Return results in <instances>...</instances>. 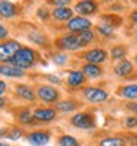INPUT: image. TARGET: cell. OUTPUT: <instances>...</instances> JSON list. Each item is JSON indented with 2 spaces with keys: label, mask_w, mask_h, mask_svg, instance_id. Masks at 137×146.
<instances>
[{
  "label": "cell",
  "mask_w": 137,
  "mask_h": 146,
  "mask_svg": "<svg viewBox=\"0 0 137 146\" xmlns=\"http://www.w3.org/2000/svg\"><path fill=\"white\" fill-rule=\"evenodd\" d=\"M34 61H36V53H34V50H31L28 47H22L19 52L11 59V64L21 68V70H25V68L32 66Z\"/></svg>",
  "instance_id": "1"
},
{
  "label": "cell",
  "mask_w": 137,
  "mask_h": 146,
  "mask_svg": "<svg viewBox=\"0 0 137 146\" xmlns=\"http://www.w3.org/2000/svg\"><path fill=\"white\" fill-rule=\"evenodd\" d=\"M21 49H22V47L19 46V43L15 41V40L3 41L2 46H0V58H2L3 62H6V61L11 62V59H12L16 53H18Z\"/></svg>",
  "instance_id": "2"
},
{
  "label": "cell",
  "mask_w": 137,
  "mask_h": 146,
  "mask_svg": "<svg viewBox=\"0 0 137 146\" xmlns=\"http://www.w3.org/2000/svg\"><path fill=\"white\" fill-rule=\"evenodd\" d=\"M83 96L91 104H102L108 99V93L97 87H85L83 90Z\"/></svg>",
  "instance_id": "3"
},
{
  "label": "cell",
  "mask_w": 137,
  "mask_h": 146,
  "mask_svg": "<svg viewBox=\"0 0 137 146\" xmlns=\"http://www.w3.org/2000/svg\"><path fill=\"white\" fill-rule=\"evenodd\" d=\"M90 27H91V22L87 18H84V16H74V18L71 21H68V24H66L68 30L72 31V33H78V34L90 30Z\"/></svg>",
  "instance_id": "4"
},
{
  "label": "cell",
  "mask_w": 137,
  "mask_h": 146,
  "mask_svg": "<svg viewBox=\"0 0 137 146\" xmlns=\"http://www.w3.org/2000/svg\"><path fill=\"white\" fill-rule=\"evenodd\" d=\"M58 46L64 50H78L81 49V43L78 40V36L75 34H65L58 40Z\"/></svg>",
  "instance_id": "5"
},
{
  "label": "cell",
  "mask_w": 137,
  "mask_h": 146,
  "mask_svg": "<svg viewBox=\"0 0 137 146\" xmlns=\"http://www.w3.org/2000/svg\"><path fill=\"white\" fill-rule=\"evenodd\" d=\"M71 123L77 128H91L93 125H95V119H93V117L90 114L78 112L71 118Z\"/></svg>",
  "instance_id": "6"
},
{
  "label": "cell",
  "mask_w": 137,
  "mask_h": 146,
  "mask_svg": "<svg viewBox=\"0 0 137 146\" xmlns=\"http://www.w3.org/2000/svg\"><path fill=\"white\" fill-rule=\"evenodd\" d=\"M106 56L108 55L103 49H91L84 55V59L87 61V64L99 65V64H103L106 61Z\"/></svg>",
  "instance_id": "7"
},
{
  "label": "cell",
  "mask_w": 137,
  "mask_h": 146,
  "mask_svg": "<svg viewBox=\"0 0 137 146\" xmlns=\"http://www.w3.org/2000/svg\"><path fill=\"white\" fill-rule=\"evenodd\" d=\"M37 96L43 100V102H47V104H52L55 102L59 96V93L55 87L52 86H41V87L37 90Z\"/></svg>",
  "instance_id": "8"
},
{
  "label": "cell",
  "mask_w": 137,
  "mask_h": 146,
  "mask_svg": "<svg viewBox=\"0 0 137 146\" xmlns=\"http://www.w3.org/2000/svg\"><path fill=\"white\" fill-rule=\"evenodd\" d=\"M27 140L32 146H44L50 140V134L47 131H34L27 137Z\"/></svg>",
  "instance_id": "9"
},
{
  "label": "cell",
  "mask_w": 137,
  "mask_h": 146,
  "mask_svg": "<svg viewBox=\"0 0 137 146\" xmlns=\"http://www.w3.org/2000/svg\"><path fill=\"white\" fill-rule=\"evenodd\" d=\"M34 119H37V121H52V119H55L56 117V111L52 109V108H37L36 111H34L32 114Z\"/></svg>",
  "instance_id": "10"
},
{
  "label": "cell",
  "mask_w": 137,
  "mask_h": 146,
  "mask_svg": "<svg viewBox=\"0 0 137 146\" xmlns=\"http://www.w3.org/2000/svg\"><path fill=\"white\" fill-rule=\"evenodd\" d=\"M97 9V6L95 2H89V0H84V2H80L75 5V11L80 15H91L95 13Z\"/></svg>",
  "instance_id": "11"
},
{
  "label": "cell",
  "mask_w": 137,
  "mask_h": 146,
  "mask_svg": "<svg viewBox=\"0 0 137 146\" xmlns=\"http://www.w3.org/2000/svg\"><path fill=\"white\" fill-rule=\"evenodd\" d=\"M52 16L56 21H71L72 16V11L69 7H56V9L52 12Z\"/></svg>",
  "instance_id": "12"
},
{
  "label": "cell",
  "mask_w": 137,
  "mask_h": 146,
  "mask_svg": "<svg viewBox=\"0 0 137 146\" xmlns=\"http://www.w3.org/2000/svg\"><path fill=\"white\" fill-rule=\"evenodd\" d=\"M84 78H85V75L83 74V71H71L69 75H68L66 84L69 87H78V86L84 83Z\"/></svg>",
  "instance_id": "13"
},
{
  "label": "cell",
  "mask_w": 137,
  "mask_h": 146,
  "mask_svg": "<svg viewBox=\"0 0 137 146\" xmlns=\"http://www.w3.org/2000/svg\"><path fill=\"white\" fill-rule=\"evenodd\" d=\"M0 72L5 77H22L24 75V70H21V68L15 66V65H6V64L2 65Z\"/></svg>",
  "instance_id": "14"
},
{
  "label": "cell",
  "mask_w": 137,
  "mask_h": 146,
  "mask_svg": "<svg viewBox=\"0 0 137 146\" xmlns=\"http://www.w3.org/2000/svg\"><path fill=\"white\" fill-rule=\"evenodd\" d=\"M130 72H133V64L130 61H121L116 66H115V74L119 75V77H125Z\"/></svg>",
  "instance_id": "15"
},
{
  "label": "cell",
  "mask_w": 137,
  "mask_h": 146,
  "mask_svg": "<svg viewBox=\"0 0 137 146\" xmlns=\"http://www.w3.org/2000/svg\"><path fill=\"white\" fill-rule=\"evenodd\" d=\"M0 13L5 18H12L16 15V6L11 2H0Z\"/></svg>",
  "instance_id": "16"
},
{
  "label": "cell",
  "mask_w": 137,
  "mask_h": 146,
  "mask_svg": "<svg viewBox=\"0 0 137 146\" xmlns=\"http://www.w3.org/2000/svg\"><path fill=\"white\" fill-rule=\"evenodd\" d=\"M83 74L85 77H89V78H96V77H99L102 74V70L99 65H93V64H85L83 66Z\"/></svg>",
  "instance_id": "17"
},
{
  "label": "cell",
  "mask_w": 137,
  "mask_h": 146,
  "mask_svg": "<svg viewBox=\"0 0 137 146\" xmlns=\"http://www.w3.org/2000/svg\"><path fill=\"white\" fill-rule=\"evenodd\" d=\"M121 96L124 99H128V100H136L137 99V84L124 86L121 89Z\"/></svg>",
  "instance_id": "18"
},
{
  "label": "cell",
  "mask_w": 137,
  "mask_h": 146,
  "mask_svg": "<svg viewBox=\"0 0 137 146\" xmlns=\"http://www.w3.org/2000/svg\"><path fill=\"white\" fill-rule=\"evenodd\" d=\"M16 93L25 100H34V98H36L34 96V92L28 87V86H24V84L16 86Z\"/></svg>",
  "instance_id": "19"
},
{
  "label": "cell",
  "mask_w": 137,
  "mask_h": 146,
  "mask_svg": "<svg viewBox=\"0 0 137 146\" xmlns=\"http://www.w3.org/2000/svg\"><path fill=\"white\" fill-rule=\"evenodd\" d=\"M114 24H109V22H100V25H97V31L105 37H111L114 34Z\"/></svg>",
  "instance_id": "20"
},
{
  "label": "cell",
  "mask_w": 137,
  "mask_h": 146,
  "mask_svg": "<svg viewBox=\"0 0 137 146\" xmlns=\"http://www.w3.org/2000/svg\"><path fill=\"white\" fill-rule=\"evenodd\" d=\"M99 146H124V142L118 137H106V139L100 140Z\"/></svg>",
  "instance_id": "21"
},
{
  "label": "cell",
  "mask_w": 137,
  "mask_h": 146,
  "mask_svg": "<svg viewBox=\"0 0 137 146\" xmlns=\"http://www.w3.org/2000/svg\"><path fill=\"white\" fill-rule=\"evenodd\" d=\"M59 145H61V146H80L78 140H77L75 137L68 136V134L62 136L61 139H59Z\"/></svg>",
  "instance_id": "22"
},
{
  "label": "cell",
  "mask_w": 137,
  "mask_h": 146,
  "mask_svg": "<svg viewBox=\"0 0 137 146\" xmlns=\"http://www.w3.org/2000/svg\"><path fill=\"white\" fill-rule=\"evenodd\" d=\"M125 55H127V49L124 46H115L111 50V56L114 59H124Z\"/></svg>",
  "instance_id": "23"
},
{
  "label": "cell",
  "mask_w": 137,
  "mask_h": 146,
  "mask_svg": "<svg viewBox=\"0 0 137 146\" xmlns=\"http://www.w3.org/2000/svg\"><path fill=\"white\" fill-rule=\"evenodd\" d=\"M93 38H95V34H93V31H90V30L78 34V40H80V43H81V46L89 44L90 41H93Z\"/></svg>",
  "instance_id": "24"
},
{
  "label": "cell",
  "mask_w": 137,
  "mask_h": 146,
  "mask_svg": "<svg viewBox=\"0 0 137 146\" xmlns=\"http://www.w3.org/2000/svg\"><path fill=\"white\" fill-rule=\"evenodd\" d=\"M58 109L62 111V112H71L75 109V104L72 100H62L58 104Z\"/></svg>",
  "instance_id": "25"
},
{
  "label": "cell",
  "mask_w": 137,
  "mask_h": 146,
  "mask_svg": "<svg viewBox=\"0 0 137 146\" xmlns=\"http://www.w3.org/2000/svg\"><path fill=\"white\" fill-rule=\"evenodd\" d=\"M30 40L37 43V44H44L46 43L44 36H41V34H38V33H30Z\"/></svg>",
  "instance_id": "26"
},
{
  "label": "cell",
  "mask_w": 137,
  "mask_h": 146,
  "mask_svg": "<svg viewBox=\"0 0 137 146\" xmlns=\"http://www.w3.org/2000/svg\"><path fill=\"white\" fill-rule=\"evenodd\" d=\"M66 61H68V56L65 53H56V55H53V62L56 65H64V64H66Z\"/></svg>",
  "instance_id": "27"
},
{
  "label": "cell",
  "mask_w": 137,
  "mask_h": 146,
  "mask_svg": "<svg viewBox=\"0 0 137 146\" xmlns=\"http://www.w3.org/2000/svg\"><path fill=\"white\" fill-rule=\"evenodd\" d=\"M21 136H22V130H21V128H12V130L7 133V137H9V139H13V140H18Z\"/></svg>",
  "instance_id": "28"
},
{
  "label": "cell",
  "mask_w": 137,
  "mask_h": 146,
  "mask_svg": "<svg viewBox=\"0 0 137 146\" xmlns=\"http://www.w3.org/2000/svg\"><path fill=\"white\" fill-rule=\"evenodd\" d=\"M31 118H34V117L31 115V112H30L28 109H25V111H22V112H19V119H21L22 123H30Z\"/></svg>",
  "instance_id": "29"
},
{
  "label": "cell",
  "mask_w": 137,
  "mask_h": 146,
  "mask_svg": "<svg viewBox=\"0 0 137 146\" xmlns=\"http://www.w3.org/2000/svg\"><path fill=\"white\" fill-rule=\"evenodd\" d=\"M125 125L128 128H133V127H137V117H128L125 119Z\"/></svg>",
  "instance_id": "30"
},
{
  "label": "cell",
  "mask_w": 137,
  "mask_h": 146,
  "mask_svg": "<svg viewBox=\"0 0 137 146\" xmlns=\"http://www.w3.org/2000/svg\"><path fill=\"white\" fill-rule=\"evenodd\" d=\"M56 7H66L68 6V2L66 0H55V2H52Z\"/></svg>",
  "instance_id": "31"
},
{
  "label": "cell",
  "mask_w": 137,
  "mask_h": 146,
  "mask_svg": "<svg viewBox=\"0 0 137 146\" xmlns=\"http://www.w3.org/2000/svg\"><path fill=\"white\" fill-rule=\"evenodd\" d=\"M6 37H7V31H6V28L3 27V25H0V38L5 40Z\"/></svg>",
  "instance_id": "32"
},
{
  "label": "cell",
  "mask_w": 137,
  "mask_h": 146,
  "mask_svg": "<svg viewBox=\"0 0 137 146\" xmlns=\"http://www.w3.org/2000/svg\"><path fill=\"white\" fill-rule=\"evenodd\" d=\"M47 80L52 81V83H56V84H61V80H59L58 77H55V75H47Z\"/></svg>",
  "instance_id": "33"
},
{
  "label": "cell",
  "mask_w": 137,
  "mask_h": 146,
  "mask_svg": "<svg viewBox=\"0 0 137 146\" xmlns=\"http://www.w3.org/2000/svg\"><path fill=\"white\" fill-rule=\"evenodd\" d=\"M38 16L40 18H47V12H46V9H38Z\"/></svg>",
  "instance_id": "34"
},
{
  "label": "cell",
  "mask_w": 137,
  "mask_h": 146,
  "mask_svg": "<svg viewBox=\"0 0 137 146\" xmlns=\"http://www.w3.org/2000/svg\"><path fill=\"white\" fill-rule=\"evenodd\" d=\"M5 90H6V83L5 81H0V93H2V96L5 94Z\"/></svg>",
  "instance_id": "35"
},
{
  "label": "cell",
  "mask_w": 137,
  "mask_h": 146,
  "mask_svg": "<svg viewBox=\"0 0 137 146\" xmlns=\"http://www.w3.org/2000/svg\"><path fill=\"white\" fill-rule=\"evenodd\" d=\"M128 109H131L133 112L137 114V104H130V105H128Z\"/></svg>",
  "instance_id": "36"
},
{
  "label": "cell",
  "mask_w": 137,
  "mask_h": 146,
  "mask_svg": "<svg viewBox=\"0 0 137 146\" xmlns=\"http://www.w3.org/2000/svg\"><path fill=\"white\" fill-rule=\"evenodd\" d=\"M130 18H131V21H133L134 24H137V11H134V12L131 13V16H130Z\"/></svg>",
  "instance_id": "37"
},
{
  "label": "cell",
  "mask_w": 137,
  "mask_h": 146,
  "mask_svg": "<svg viewBox=\"0 0 137 146\" xmlns=\"http://www.w3.org/2000/svg\"><path fill=\"white\" fill-rule=\"evenodd\" d=\"M0 146H9V145H6V143H0Z\"/></svg>",
  "instance_id": "38"
},
{
  "label": "cell",
  "mask_w": 137,
  "mask_h": 146,
  "mask_svg": "<svg viewBox=\"0 0 137 146\" xmlns=\"http://www.w3.org/2000/svg\"><path fill=\"white\" fill-rule=\"evenodd\" d=\"M134 61H136V62H137V55H136V58H134Z\"/></svg>",
  "instance_id": "39"
},
{
  "label": "cell",
  "mask_w": 137,
  "mask_h": 146,
  "mask_svg": "<svg viewBox=\"0 0 137 146\" xmlns=\"http://www.w3.org/2000/svg\"><path fill=\"white\" fill-rule=\"evenodd\" d=\"M136 37H137V33H136Z\"/></svg>",
  "instance_id": "40"
}]
</instances>
